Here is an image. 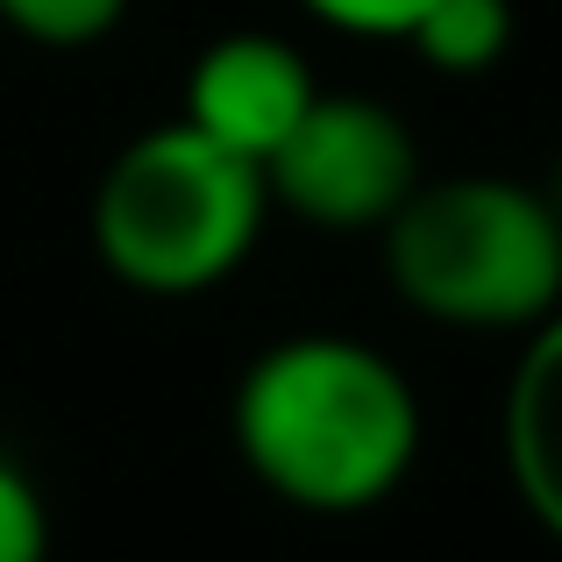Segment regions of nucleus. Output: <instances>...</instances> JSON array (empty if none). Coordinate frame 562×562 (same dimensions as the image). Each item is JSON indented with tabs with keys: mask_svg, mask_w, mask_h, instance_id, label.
I'll use <instances>...</instances> for the list:
<instances>
[{
	"mask_svg": "<svg viewBox=\"0 0 562 562\" xmlns=\"http://www.w3.org/2000/svg\"><path fill=\"white\" fill-rule=\"evenodd\" d=\"M271 206H285L300 228L321 235H378L420 186V143L384 100L371 93H328L300 114L285 143L263 157Z\"/></svg>",
	"mask_w": 562,
	"mask_h": 562,
	"instance_id": "obj_4",
	"label": "nucleus"
},
{
	"mask_svg": "<svg viewBox=\"0 0 562 562\" xmlns=\"http://www.w3.org/2000/svg\"><path fill=\"white\" fill-rule=\"evenodd\" d=\"M314 93H321V79L306 71V57L285 36H271V29H228V36H214L192 57L179 122L228 143V150H243L249 165H263L300 128Z\"/></svg>",
	"mask_w": 562,
	"mask_h": 562,
	"instance_id": "obj_5",
	"label": "nucleus"
},
{
	"mask_svg": "<svg viewBox=\"0 0 562 562\" xmlns=\"http://www.w3.org/2000/svg\"><path fill=\"white\" fill-rule=\"evenodd\" d=\"M0 562H50V506L14 456H0Z\"/></svg>",
	"mask_w": 562,
	"mask_h": 562,
	"instance_id": "obj_9",
	"label": "nucleus"
},
{
	"mask_svg": "<svg viewBox=\"0 0 562 562\" xmlns=\"http://www.w3.org/2000/svg\"><path fill=\"white\" fill-rule=\"evenodd\" d=\"M128 0H0V22L36 50H86V43L114 36Z\"/></svg>",
	"mask_w": 562,
	"mask_h": 562,
	"instance_id": "obj_8",
	"label": "nucleus"
},
{
	"mask_svg": "<svg viewBox=\"0 0 562 562\" xmlns=\"http://www.w3.org/2000/svg\"><path fill=\"white\" fill-rule=\"evenodd\" d=\"M263 221V165L200 136L192 122H157L108 157L86 228L114 285L143 300H200L249 263Z\"/></svg>",
	"mask_w": 562,
	"mask_h": 562,
	"instance_id": "obj_3",
	"label": "nucleus"
},
{
	"mask_svg": "<svg viewBox=\"0 0 562 562\" xmlns=\"http://www.w3.org/2000/svg\"><path fill=\"white\" fill-rule=\"evenodd\" d=\"M300 8L342 36H406L427 0H300Z\"/></svg>",
	"mask_w": 562,
	"mask_h": 562,
	"instance_id": "obj_10",
	"label": "nucleus"
},
{
	"mask_svg": "<svg viewBox=\"0 0 562 562\" xmlns=\"http://www.w3.org/2000/svg\"><path fill=\"white\" fill-rule=\"evenodd\" d=\"M384 278L420 321L527 335L562 306V206L498 171L420 179L378 228Z\"/></svg>",
	"mask_w": 562,
	"mask_h": 562,
	"instance_id": "obj_2",
	"label": "nucleus"
},
{
	"mask_svg": "<svg viewBox=\"0 0 562 562\" xmlns=\"http://www.w3.org/2000/svg\"><path fill=\"white\" fill-rule=\"evenodd\" d=\"M413 57L449 79H477V71L506 65L513 50V0H427L420 22L406 29Z\"/></svg>",
	"mask_w": 562,
	"mask_h": 562,
	"instance_id": "obj_7",
	"label": "nucleus"
},
{
	"mask_svg": "<svg viewBox=\"0 0 562 562\" xmlns=\"http://www.w3.org/2000/svg\"><path fill=\"white\" fill-rule=\"evenodd\" d=\"M498 441H506V477L527 520L549 541H562V306L527 328L506 384V413H498Z\"/></svg>",
	"mask_w": 562,
	"mask_h": 562,
	"instance_id": "obj_6",
	"label": "nucleus"
},
{
	"mask_svg": "<svg viewBox=\"0 0 562 562\" xmlns=\"http://www.w3.org/2000/svg\"><path fill=\"white\" fill-rule=\"evenodd\" d=\"M228 435L243 470L292 513H378L420 463V398L384 349L306 328L235 378Z\"/></svg>",
	"mask_w": 562,
	"mask_h": 562,
	"instance_id": "obj_1",
	"label": "nucleus"
}]
</instances>
